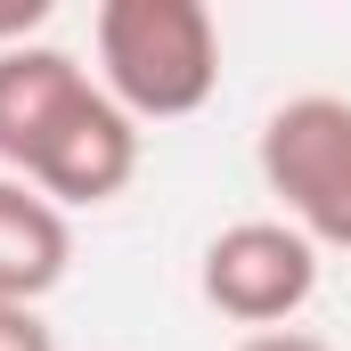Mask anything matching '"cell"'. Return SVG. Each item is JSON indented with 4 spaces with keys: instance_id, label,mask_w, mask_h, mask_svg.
Wrapping results in <instances>:
<instances>
[{
    "instance_id": "obj_1",
    "label": "cell",
    "mask_w": 351,
    "mask_h": 351,
    "mask_svg": "<svg viewBox=\"0 0 351 351\" xmlns=\"http://www.w3.org/2000/svg\"><path fill=\"white\" fill-rule=\"evenodd\" d=\"M98 74L131 123H180L221 90V25L204 0H106Z\"/></svg>"
},
{
    "instance_id": "obj_2",
    "label": "cell",
    "mask_w": 351,
    "mask_h": 351,
    "mask_svg": "<svg viewBox=\"0 0 351 351\" xmlns=\"http://www.w3.org/2000/svg\"><path fill=\"white\" fill-rule=\"evenodd\" d=\"M262 180L311 245H351V106L286 98L262 123Z\"/></svg>"
},
{
    "instance_id": "obj_3",
    "label": "cell",
    "mask_w": 351,
    "mask_h": 351,
    "mask_svg": "<svg viewBox=\"0 0 351 351\" xmlns=\"http://www.w3.org/2000/svg\"><path fill=\"white\" fill-rule=\"evenodd\" d=\"M196 286H204V302H213L229 327L278 335V327L319 294V245H311L294 221H229V229L204 245Z\"/></svg>"
},
{
    "instance_id": "obj_4",
    "label": "cell",
    "mask_w": 351,
    "mask_h": 351,
    "mask_svg": "<svg viewBox=\"0 0 351 351\" xmlns=\"http://www.w3.org/2000/svg\"><path fill=\"white\" fill-rule=\"evenodd\" d=\"M139 172V123L106 98V90H90L82 106L41 139V156L25 164V180L66 213V204H106V196H123Z\"/></svg>"
},
{
    "instance_id": "obj_5",
    "label": "cell",
    "mask_w": 351,
    "mask_h": 351,
    "mask_svg": "<svg viewBox=\"0 0 351 351\" xmlns=\"http://www.w3.org/2000/svg\"><path fill=\"white\" fill-rule=\"evenodd\" d=\"M90 90H98V82H90L66 49H49V41L0 49V164L25 180V164L41 156V139L82 106Z\"/></svg>"
},
{
    "instance_id": "obj_6",
    "label": "cell",
    "mask_w": 351,
    "mask_h": 351,
    "mask_svg": "<svg viewBox=\"0 0 351 351\" xmlns=\"http://www.w3.org/2000/svg\"><path fill=\"white\" fill-rule=\"evenodd\" d=\"M74 262L66 213L33 180H0V302H41Z\"/></svg>"
},
{
    "instance_id": "obj_7",
    "label": "cell",
    "mask_w": 351,
    "mask_h": 351,
    "mask_svg": "<svg viewBox=\"0 0 351 351\" xmlns=\"http://www.w3.org/2000/svg\"><path fill=\"white\" fill-rule=\"evenodd\" d=\"M0 351H58L33 302H0Z\"/></svg>"
},
{
    "instance_id": "obj_8",
    "label": "cell",
    "mask_w": 351,
    "mask_h": 351,
    "mask_svg": "<svg viewBox=\"0 0 351 351\" xmlns=\"http://www.w3.org/2000/svg\"><path fill=\"white\" fill-rule=\"evenodd\" d=\"M41 16H49V0H0V49H25L41 33Z\"/></svg>"
},
{
    "instance_id": "obj_9",
    "label": "cell",
    "mask_w": 351,
    "mask_h": 351,
    "mask_svg": "<svg viewBox=\"0 0 351 351\" xmlns=\"http://www.w3.org/2000/svg\"><path fill=\"white\" fill-rule=\"evenodd\" d=\"M237 351H335L327 335H302V327H278V335H245Z\"/></svg>"
}]
</instances>
